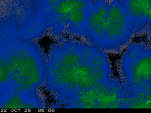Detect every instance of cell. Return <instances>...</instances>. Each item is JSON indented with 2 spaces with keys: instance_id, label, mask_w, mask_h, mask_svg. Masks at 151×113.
<instances>
[{
  "instance_id": "4fadbf2b",
  "label": "cell",
  "mask_w": 151,
  "mask_h": 113,
  "mask_svg": "<svg viewBox=\"0 0 151 113\" xmlns=\"http://www.w3.org/2000/svg\"><path fill=\"white\" fill-rule=\"evenodd\" d=\"M146 32L147 33V35H148V38L150 42L149 43L151 44V27H148Z\"/></svg>"
},
{
  "instance_id": "9c48e42d",
  "label": "cell",
  "mask_w": 151,
  "mask_h": 113,
  "mask_svg": "<svg viewBox=\"0 0 151 113\" xmlns=\"http://www.w3.org/2000/svg\"><path fill=\"white\" fill-rule=\"evenodd\" d=\"M34 93L25 94L8 89L0 93V108L4 109H30L38 107Z\"/></svg>"
},
{
  "instance_id": "52a82bcc",
  "label": "cell",
  "mask_w": 151,
  "mask_h": 113,
  "mask_svg": "<svg viewBox=\"0 0 151 113\" xmlns=\"http://www.w3.org/2000/svg\"><path fill=\"white\" fill-rule=\"evenodd\" d=\"M110 0H91L82 39L98 47L105 32Z\"/></svg>"
},
{
  "instance_id": "277c9868",
  "label": "cell",
  "mask_w": 151,
  "mask_h": 113,
  "mask_svg": "<svg viewBox=\"0 0 151 113\" xmlns=\"http://www.w3.org/2000/svg\"><path fill=\"white\" fill-rule=\"evenodd\" d=\"M91 0H60L46 14L47 24L58 39H82Z\"/></svg>"
},
{
  "instance_id": "7c38bea8",
  "label": "cell",
  "mask_w": 151,
  "mask_h": 113,
  "mask_svg": "<svg viewBox=\"0 0 151 113\" xmlns=\"http://www.w3.org/2000/svg\"><path fill=\"white\" fill-rule=\"evenodd\" d=\"M148 27H151V5L148 14Z\"/></svg>"
},
{
  "instance_id": "30bf717a",
  "label": "cell",
  "mask_w": 151,
  "mask_h": 113,
  "mask_svg": "<svg viewBox=\"0 0 151 113\" xmlns=\"http://www.w3.org/2000/svg\"><path fill=\"white\" fill-rule=\"evenodd\" d=\"M10 76L6 54L0 53V93L10 88Z\"/></svg>"
},
{
  "instance_id": "3957f363",
  "label": "cell",
  "mask_w": 151,
  "mask_h": 113,
  "mask_svg": "<svg viewBox=\"0 0 151 113\" xmlns=\"http://www.w3.org/2000/svg\"><path fill=\"white\" fill-rule=\"evenodd\" d=\"M117 67L120 80L133 96L151 100V44H129Z\"/></svg>"
},
{
  "instance_id": "5b68a950",
  "label": "cell",
  "mask_w": 151,
  "mask_h": 113,
  "mask_svg": "<svg viewBox=\"0 0 151 113\" xmlns=\"http://www.w3.org/2000/svg\"><path fill=\"white\" fill-rule=\"evenodd\" d=\"M134 98L120 79L113 78L86 91L64 104L71 108H127Z\"/></svg>"
},
{
  "instance_id": "7a4b0ae2",
  "label": "cell",
  "mask_w": 151,
  "mask_h": 113,
  "mask_svg": "<svg viewBox=\"0 0 151 113\" xmlns=\"http://www.w3.org/2000/svg\"><path fill=\"white\" fill-rule=\"evenodd\" d=\"M9 69L10 88L14 91L34 93L45 81L46 60L33 46L19 44L6 54Z\"/></svg>"
},
{
  "instance_id": "6da1fadb",
  "label": "cell",
  "mask_w": 151,
  "mask_h": 113,
  "mask_svg": "<svg viewBox=\"0 0 151 113\" xmlns=\"http://www.w3.org/2000/svg\"><path fill=\"white\" fill-rule=\"evenodd\" d=\"M106 51L83 39H58L46 60L44 83L61 103L113 78Z\"/></svg>"
},
{
  "instance_id": "8992f818",
  "label": "cell",
  "mask_w": 151,
  "mask_h": 113,
  "mask_svg": "<svg viewBox=\"0 0 151 113\" xmlns=\"http://www.w3.org/2000/svg\"><path fill=\"white\" fill-rule=\"evenodd\" d=\"M134 35L133 24L119 0L110 1L106 28L99 48L106 52H120Z\"/></svg>"
},
{
  "instance_id": "8fae6325",
  "label": "cell",
  "mask_w": 151,
  "mask_h": 113,
  "mask_svg": "<svg viewBox=\"0 0 151 113\" xmlns=\"http://www.w3.org/2000/svg\"><path fill=\"white\" fill-rule=\"evenodd\" d=\"M37 2L40 4L41 6L43 8L45 12V14L60 0H37Z\"/></svg>"
},
{
  "instance_id": "ba28073f",
  "label": "cell",
  "mask_w": 151,
  "mask_h": 113,
  "mask_svg": "<svg viewBox=\"0 0 151 113\" xmlns=\"http://www.w3.org/2000/svg\"><path fill=\"white\" fill-rule=\"evenodd\" d=\"M131 20L135 35L146 32L148 28V14L151 0H119Z\"/></svg>"
}]
</instances>
